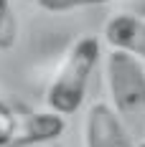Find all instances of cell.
Wrapping results in <instances>:
<instances>
[{"instance_id": "cell-2", "label": "cell", "mask_w": 145, "mask_h": 147, "mask_svg": "<svg viewBox=\"0 0 145 147\" xmlns=\"http://www.w3.org/2000/svg\"><path fill=\"white\" fill-rule=\"evenodd\" d=\"M110 99L130 147H145V69L140 61L110 51L104 59Z\"/></svg>"}, {"instance_id": "cell-8", "label": "cell", "mask_w": 145, "mask_h": 147, "mask_svg": "<svg viewBox=\"0 0 145 147\" xmlns=\"http://www.w3.org/2000/svg\"><path fill=\"white\" fill-rule=\"evenodd\" d=\"M10 147H59L56 142H36V145H10Z\"/></svg>"}, {"instance_id": "cell-5", "label": "cell", "mask_w": 145, "mask_h": 147, "mask_svg": "<svg viewBox=\"0 0 145 147\" xmlns=\"http://www.w3.org/2000/svg\"><path fill=\"white\" fill-rule=\"evenodd\" d=\"M84 147H130L115 109L107 102H94L84 117Z\"/></svg>"}, {"instance_id": "cell-7", "label": "cell", "mask_w": 145, "mask_h": 147, "mask_svg": "<svg viewBox=\"0 0 145 147\" xmlns=\"http://www.w3.org/2000/svg\"><path fill=\"white\" fill-rule=\"evenodd\" d=\"M110 0H36V5L46 10V13H71L79 8H94V5H104Z\"/></svg>"}, {"instance_id": "cell-4", "label": "cell", "mask_w": 145, "mask_h": 147, "mask_svg": "<svg viewBox=\"0 0 145 147\" xmlns=\"http://www.w3.org/2000/svg\"><path fill=\"white\" fill-rule=\"evenodd\" d=\"M102 38L117 53L145 61V18L135 13H115L102 26Z\"/></svg>"}, {"instance_id": "cell-6", "label": "cell", "mask_w": 145, "mask_h": 147, "mask_svg": "<svg viewBox=\"0 0 145 147\" xmlns=\"http://www.w3.org/2000/svg\"><path fill=\"white\" fill-rule=\"evenodd\" d=\"M18 41V18L13 0H0V51H10Z\"/></svg>"}, {"instance_id": "cell-1", "label": "cell", "mask_w": 145, "mask_h": 147, "mask_svg": "<svg viewBox=\"0 0 145 147\" xmlns=\"http://www.w3.org/2000/svg\"><path fill=\"white\" fill-rule=\"evenodd\" d=\"M102 59V41L97 36H79L64 53L54 76L46 84V107L59 117H69L82 109L87 99L92 74L97 71Z\"/></svg>"}, {"instance_id": "cell-3", "label": "cell", "mask_w": 145, "mask_h": 147, "mask_svg": "<svg viewBox=\"0 0 145 147\" xmlns=\"http://www.w3.org/2000/svg\"><path fill=\"white\" fill-rule=\"evenodd\" d=\"M66 129V119L54 112H20L0 96V147L54 142Z\"/></svg>"}]
</instances>
